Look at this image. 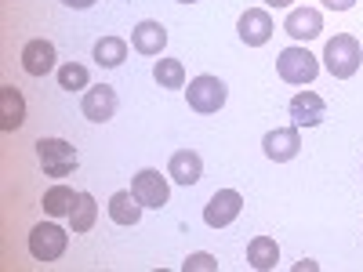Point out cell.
Masks as SVG:
<instances>
[{"label": "cell", "mask_w": 363, "mask_h": 272, "mask_svg": "<svg viewBox=\"0 0 363 272\" xmlns=\"http://www.w3.org/2000/svg\"><path fill=\"white\" fill-rule=\"evenodd\" d=\"M265 4H269V8H291L294 0H265Z\"/></svg>", "instance_id": "cell-28"}, {"label": "cell", "mask_w": 363, "mask_h": 272, "mask_svg": "<svg viewBox=\"0 0 363 272\" xmlns=\"http://www.w3.org/2000/svg\"><path fill=\"white\" fill-rule=\"evenodd\" d=\"M153 80L164 91H178V87H186V66H182L178 58H160L153 66Z\"/></svg>", "instance_id": "cell-21"}, {"label": "cell", "mask_w": 363, "mask_h": 272, "mask_svg": "<svg viewBox=\"0 0 363 272\" xmlns=\"http://www.w3.org/2000/svg\"><path fill=\"white\" fill-rule=\"evenodd\" d=\"M291 120H294V128H320L327 120V102L316 91H298L291 98Z\"/></svg>", "instance_id": "cell-11"}, {"label": "cell", "mask_w": 363, "mask_h": 272, "mask_svg": "<svg viewBox=\"0 0 363 272\" xmlns=\"http://www.w3.org/2000/svg\"><path fill=\"white\" fill-rule=\"evenodd\" d=\"M109 218H113L116 225H138V218H142V203H138V196H135L131 189L113 193V196H109Z\"/></svg>", "instance_id": "cell-18"}, {"label": "cell", "mask_w": 363, "mask_h": 272, "mask_svg": "<svg viewBox=\"0 0 363 272\" xmlns=\"http://www.w3.org/2000/svg\"><path fill=\"white\" fill-rule=\"evenodd\" d=\"M69 247V232L55 222H40L33 232H29V254L37 261H58Z\"/></svg>", "instance_id": "cell-5"}, {"label": "cell", "mask_w": 363, "mask_h": 272, "mask_svg": "<svg viewBox=\"0 0 363 272\" xmlns=\"http://www.w3.org/2000/svg\"><path fill=\"white\" fill-rule=\"evenodd\" d=\"M284 29L294 40H316L323 33V15L316 8H291L284 18Z\"/></svg>", "instance_id": "cell-15"}, {"label": "cell", "mask_w": 363, "mask_h": 272, "mask_svg": "<svg viewBox=\"0 0 363 272\" xmlns=\"http://www.w3.org/2000/svg\"><path fill=\"white\" fill-rule=\"evenodd\" d=\"M167 174L171 181H178V186H196V181L203 178V160L200 153H193V149H178V153H171L167 160Z\"/></svg>", "instance_id": "cell-14"}, {"label": "cell", "mask_w": 363, "mask_h": 272, "mask_svg": "<svg viewBox=\"0 0 363 272\" xmlns=\"http://www.w3.org/2000/svg\"><path fill=\"white\" fill-rule=\"evenodd\" d=\"M87 80H91V73H87V66H80V62L58 66V87H62V91H84Z\"/></svg>", "instance_id": "cell-23"}, {"label": "cell", "mask_w": 363, "mask_h": 272, "mask_svg": "<svg viewBox=\"0 0 363 272\" xmlns=\"http://www.w3.org/2000/svg\"><path fill=\"white\" fill-rule=\"evenodd\" d=\"M186 98H189V109L193 113H218L225 106V98H229V87H225V80L203 73V76L189 80Z\"/></svg>", "instance_id": "cell-4"}, {"label": "cell", "mask_w": 363, "mask_h": 272, "mask_svg": "<svg viewBox=\"0 0 363 272\" xmlns=\"http://www.w3.org/2000/svg\"><path fill=\"white\" fill-rule=\"evenodd\" d=\"M77 200H80V193H73L69 186H51V189L44 193L40 207H44V215H51V218H69Z\"/></svg>", "instance_id": "cell-19"}, {"label": "cell", "mask_w": 363, "mask_h": 272, "mask_svg": "<svg viewBox=\"0 0 363 272\" xmlns=\"http://www.w3.org/2000/svg\"><path fill=\"white\" fill-rule=\"evenodd\" d=\"M277 73H280V80H287V84H313L316 80V73H320V58L309 51V47H301V44H291V47H284L280 55H277Z\"/></svg>", "instance_id": "cell-2"}, {"label": "cell", "mask_w": 363, "mask_h": 272, "mask_svg": "<svg viewBox=\"0 0 363 272\" xmlns=\"http://www.w3.org/2000/svg\"><path fill=\"white\" fill-rule=\"evenodd\" d=\"M84 116L91 120V124H106V120L116 116V91L109 84H95L84 91V102H80Z\"/></svg>", "instance_id": "cell-9"}, {"label": "cell", "mask_w": 363, "mask_h": 272, "mask_svg": "<svg viewBox=\"0 0 363 272\" xmlns=\"http://www.w3.org/2000/svg\"><path fill=\"white\" fill-rule=\"evenodd\" d=\"M316 268H320V265H316V261H309V258L294 265V272H316Z\"/></svg>", "instance_id": "cell-26"}, {"label": "cell", "mask_w": 363, "mask_h": 272, "mask_svg": "<svg viewBox=\"0 0 363 272\" xmlns=\"http://www.w3.org/2000/svg\"><path fill=\"white\" fill-rule=\"evenodd\" d=\"M182 272H218V261L207 251H196V254H189L186 261H182Z\"/></svg>", "instance_id": "cell-24"}, {"label": "cell", "mask_w": 363, "mask_h": 272, "mask_svg": "<svg viewBox=\"0 0 363 272\" xmlns=\"http://www.w3.org/2000/svg\"><path fill=\"white\" fill-rule=\"evenodd\" d=\"M356 4V0H323V8H330V11H349Z\"/></svg>", "instance_id": "cell-25"}, {"label": "cell", "mask_w": 363, "mask_h": 272, "mask_svg": "<svg viewBox=\"0 0 363 272\" xmlns=\"http://www.w3.org/2000/svg\"><path fill=\"white\" fill-rule=\"evenodd\" d=\"M240 210H244V196H240L236 189H218L203 207V222L211 229H225L240 218Z\"/></svg>", "instance_id": "cell-6"}, {"label": "cell", "mask_w": 363, "mask_h": 272, "mask_svg": "<svg viewBox=\"0 0 363 272\" xmlns=\"http://www.w3.org/2000/svg\"><path fill=\"white\" fill-rule=\"evenodd\" d=\"M272 29H277V26H272V15L265 8H247L244 15H240V22H236V33H240V40H244L247 47L269 44Z\"/></svg>", "instance_id": "cell-8"}, {"label": "cell", "mask_w": 363, "mask_h": 272, "mask_svg": "<svg viewBox=\"0 0 363 272\" xmlns=\"http://www.w3.org/2000/svg\"><path fill=\"white\" fill-rule=\"evenodd\" d=\"M277 261H280V247H277V239H272V236H255L247 244V265L255 272L277 268Z\"/></svg>", "instance_id": "cell-17"}, {"label": "cell", "mask_w": 363, "mask_h": 272, "mask_svg": "<svg viewBox=\"0 0 363 272\" xmlns=\"http://www.w3.org/2000/svg\"><path fill=\"white\" fill-rule=\"evenodd\" d=\"M359 62H363V47H359L356 37H349V33H335V37L327 40V47H323V66H327V73L335 76V80H349V76H356Z\"/></svg>", "instance_id": "cell-1"}, {"label": "cell", "mask_w": 363, "mask_h": 272, "mask_svg": "<svg viewBox=\"0 0 363 272\" xmlns=\"http://www.w3.org/2000/svg\"><path fill=\"white\" fill-rule=\"evenodd\" d=\"M124 58H128V40H120V37H102V40L95 44V62L106 66V69L124 66Z\"/></svg>", "instance_id": "cell-20"}, {"label": "cell", "mask_w": 363, "mask_h": 272, "mask_svg": "<svg viewBox=\"0 0 363 272\" xmlns=\"http://www.w3.org/2000/svg\"><path fill=\"white\" fill-rule=\"evenodd\" d=\"M26 124V98L15 84H0V131L15 135Z\"/></svg>", "instance_id": "cell-12"}, {"label": "cell", "mask_w": 363, "mask_h": 272, "mask_svg": "<svg viewBox=\"0 0 363 272\" xmlns=\"http://www.w3.org/2000/svg\"><path fill=\"white\" fill-rule=\"evenodd\" d=\"M131 193L138 196V203H142V207H153V210H160V207L171 200V186H167V178H164L160 171H153V167H145V171H138V174H135Z\"/></svg>", "instance_id": "cell-7"}, {"label": "cell", "mask_w": 363, "mask_h": 272, "mask_svg": "<svg viewBox=\"0 0 363 272\" xmlns=\"http://www.w3.org/2000/svg\"><path fill=\"white\" fill-rule=\"evenodd\" d=\"M62 4H66V8H80V11H84V8L95 4V0H62Z\"/></svg>", "instance_id": "cell-27"}, {"label": "cell", "mask_w": 363, "mask_h": 272, "mask_svg": "<svg viewBox=\"0 0 363 272\" xmlns=\"http://www.w3.org/2000/svg\"><path fill=\"white\" fill-rule=\"evenodd\" d=\"M131 47H135L138 55H160V51L167 47V29H164L160 22H153V18L138 22V26L131 29Z\"/></svg>", "instance_id": "cell-16"}, {"label": "cell", "mask_w": 363, "mask_h": 272, "mask_svg": "<svg viewBox=\"0 0 363 272\" xmlns=\"http://www.w3.org/2000/svg\"><path fill=\"white\" fill-rule=\"evenodd\" d=\"M58 51H55V44L51 40H44V37H37V40H29L26 47H22V69L29 73V76H48L58 62Z\"/></svg>", "instance_id": "cell-13"}, {"label": "cell", "mask_w": 363, "mask_h": 272, "mask_svg": "<svg viewBox=\"0 0 363 272\" xmlns=\"http://www.w3.org/2000/svg\"><path fill=\"white\" fill-rule=\"evenodd\" d=\"M37 160H40L44 174H51V178H66L80 167L77 145H69L66 138H37Z\"/></svg>", "instance_id": "cell-3"}, {"label": "cell", "mask_w": 363, "mask_h": 272, "mask_svg": "<svg viewBox=\"0 0 363 272\" xmlns=\"http://www.w3.org/2000/svg\"><path fill=\"white\" fill-rule=\"evenodd\" d=\"M95 218H99V203H95V196H91V193H80V200L73 203V215H69L73 232H91Z\"/></svg>", "instance_id": "cell-22"}, {"label": "cell", "mask_w": 363, "mask_h": 272, "mask_svg": "<svg viewBox=\"0 0 363 272\" xmlns=\"http://www.w3.org/2000/svg\"><path fill=\"white\" fill-rule=\"evenodd\" d=\"M178 4H196V0H178Z\"/></svg>", "instance_id": "cell-29"}, {"label": "cell", "mask_w": 363, "mask_h": 272, "mask_svg": "<svg viewBox=\"0 0 363 272\" xmlns=\"http://www.w3.org/2000/svg\"><path fill=\"white\" fill-rule=\"evenodd\" d=\"M298 149H301V135L298 128H277V131H269L262 138V153L272 160V164H287L298 157Z\"/></svg>", "instance_id": "cell-10"}]
</instances>
